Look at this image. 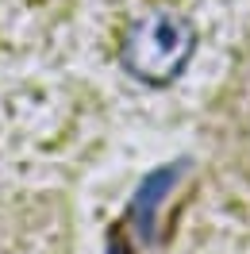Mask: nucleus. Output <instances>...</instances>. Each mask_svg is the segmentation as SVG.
<instances>
[{
  "label": "nucleus",
  "instance_id": "obj_1",
  "mask_svg": "<svg viewBox=\"0 0 250 254\" xmlns=\"http://www.w3.org/2000/svg\"><path fill=\"white\" fill-rule=\"evenodd\" d=\"M196 54V27L185 12L170 4H154L127 23L120 62L139 85L166 89L181 77Z\"/></svg>",
  "mask_w": 250,
  "mask_h": 254
}]
</instances>
